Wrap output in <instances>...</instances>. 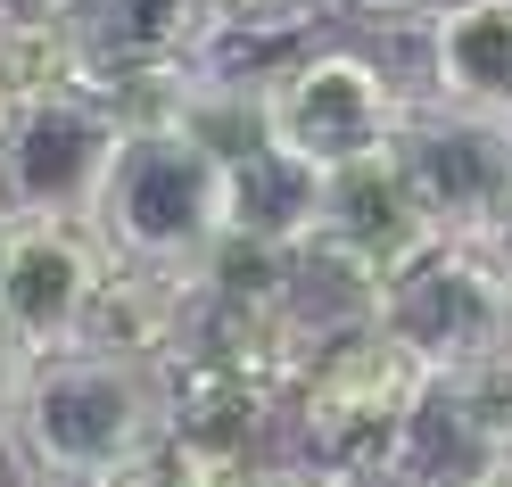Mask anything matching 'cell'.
Here are the masks:
<instances>
[{
	"mask_svg": "<svg viewBox=\"0 0 512 487\" xmlns=\"http://www.w3.org/2000/svg\"><path fill=\"white\" fill-rule=\"evenodd\" d=\"M166 430H174L166 364L75 339L58 355H34L0 446L25 487H124L166 454Z\"/></svg>",
	"mask_w": 512,
	"mask_h": 487,
	"instance_id": "cell-1",
	"label": "cell"
},
{
	"mask_svg": "<svg viewBox=\"0 0 512 487\" xmlns=\"http://www.w3.org/2000/svg\"><path fill=\"white\" fill-rule=\"evenodd\" d=\"M91 240L124 265H174L199 273L232 240V149L199 124H157L133 133L116 174L91 207Z\"/></svg>",
	"mask_w": 512,
	"mask_h": 487,
	"instance_id": "cell-2",
	"label": "cell"
},
{
	"mask_svg": "<svg viewBox=\"0 0 512 487\" xmlns=\"http://www.w3.org/2000/svg\"><path fill=\"white\" fill-rule=\"evenodd\" d=\"M413 108H422V91H413L405 75H389L372 50L314 42L306 67L265 100V141L290 149L298 166H314V174H347V166L389 157L405 141Z\"/></svg>",
	"mask_w": 512,
	"mask_h": 487,
	"instance_id": "cell-3",
	"label": "cell"
},
{
	"mask_svg": "<svg viewBox=\"0 0 512 487\" xmlns=\"http://www.w3.org/2000/svg\"><path fill=\"white\" fill-rule=\"evenodd\" d=\"M124 141H133V124L116 116V100L100 83L50 91V100L0 116V215L91 223Z\"/></svg>",
	"mask_w": 512,
	"mask_h": 487,
	"instance_id": "cell-4",
	"label": "cell"
},
{
	"mask_svg": "<svg viewBox=\"0 0 512 487\" xmlns=\"http://www.w3.org/2000/svg\"><path fill=\"white\" fill-rule=\"evenodd\" d=\"M380 331L422 372H463L479 355L512 347V265L488 240H438L405 273L380 281Z\"/></svg>",
	"mask_w": 512,
	"mask_h": 487,
	"instance_id": "cell-5",
	"label": "cell"
},
{
	"mask_svg": "<svg viewBox=\"0 0 512 487\" xmlns=\"http://www.w3.org/2000/svg\"><path fill=\"white\" fill-rule=\"evenodd\" d=\"M422 364L380 331H356V339H339L323 347V364H314L298 380V397H290V454L306 471H356V463H380V454L397 446L405 430V413L413 397H422Z\"/></svg>",
	"mask_w": 512,
	"mask_h": 487,
	"instance_id": "cell-6",
	"label": "cell"
},
{
	"mask_svg": "<svg viewBox=\"0 0 512 487\" xmlns=\"http://www.w3.org/2000/svg\"><path fill=\"white\" fill-rule=\"evenodd\" d=\"M397 157H405V174H413V190H422V207L446 240H488L496 232V215L512 199V116L422 100Z\"/></svg>",
	"mask_w": 512,
	"mask_h": 487,
	"instance_id": "cell-7",
	"label": "cell"
},
{
	"mask_svg": "<svg viewBox=\"0 0 512 487\" xmlns=\"http://www.w3.org/2000/svg\"><path fill=\"white\" fill-rule=\"evenodd\" d=\"M108 281V248L91 240V223H42L9 215V265H0V322L17 331L25 355H58L91 331Z\"/></svg>",
	"mask_w": 512,
	"mask_h": 487,
	"instance_id": "cell-8",
	"label": "cell"
},
{
	"mask_svg": "<svg viewBox=\"0 0 512 487\" xmlns=\"http://www.w3.org/2000/svg\"><path fill=\"white\" fill-rule=\"evenodd\" d=\"M314 240H331L347 248L364 273H405L422 248H438L446 232L430 223L422 207V190H413L405 174V157H372V166H347V174H323V223H314Z\"/></svg>",
	"mask_w": 512,
	"mask_h": 487,
	"instance_id": "cell-9",
	"label": "cell"
},
{
	"mask_svg": "<svg viewBox=\"0 0 512 487\" xmlns=\"http://www.w3.org/2000/svg\"><path fill=\"white\" fill-rule=\"evenodd\" d=\"M75 34L100 91L141 75H190L215 34V0H83Z\"/></svg>",
	"mask_w": 512,
	"mask_h": 487,
	"instance_id": "cell-10",
	"label": "cell"
},
{
	"mask_svg": "<svg viewBox=\"0 0 512 487\" xmlns=\"http://www.w3.org/2000/svg\"><path fill=\"white\" fill-rule=\"evenodd\" d=\"M422 100L512 116V0H438L422 25Z\"/></svg>",
	"mask_w": 512,
	"mask_h": 487,
	"instance_id": "cell-11",
	"label": "cell"
},
{
	"mask_svg": "<svg viewBox=\"0 0 512 487\" xmlns=\"http://www.w3.org/2000/svg\"><path fill=\"white\" fill-rule=\"evenodd\" d=\"M389 463L413 487H488L512 463V446L471 413V397L455 380L430 372L422 397H413V413H405V430H397V446H389Z\"/></svg>",
	"mask_w": 512,
	"mask_h": 487,
	"instance_id": "cell-12",
	"label": "cell"
},
{
	"mask_svg": "<svg viewBox=\"0 0 512 487\" xmlns=\"http://www.w3.org/2000/svg\"><path fill=\"white\" fill-rule=\"evenodd\" d=\"M190 322H199V273H174V265H124L108 256V281H100V306H91V347H116V355H141V364H174Z\"/></svg>",
	"mask_w": 512,
	"mask_h": 487,
	"instance_id": "cell-13",
	"label": "cell"
},
{
	"mask_svg": "<svg viewBox=\"0 0 512 487\" xmlns=\"http://www.w3.org/2000/svg\"><path fill=\"white\" fill-rule=\"evenodd\" d=\"M314 42H323V17H215V34H207L190 75H199L207 100H232V108L265 116V100L306 67Z\"/></svg>",
	"mask_w": 512,
	"mask_h": 487,
	"instance_id": "cell-14",
	"label": "cell"
},
{
	"mask_svg": "<svg viewBox=\"0 0 512 487\" xmlns=\"http://www.w3.org/2000/svg\"><path fill=\"white\" fill-rule=\"evenodd\" d=\"M91 83V58L67 9H42V0H0V116L50 100V91Z\"/></svg>",
	"mask_w": 512,
	"mask_h": 487,
	"instance_id": "cell-15",
	"label": "cell"
},
{
	"mask_svg": "<svg viewBox=\"0 0 512 487\" xmlns=\"http://www.w3.org/2000/svg\"><path fill=\"white\" fill-rule=\"evenodd\" d=\"M314 223H323V174L273 141H248L232 157V232L298 248V240H314Z\"/></svg>",
	"mask_w": 512,
	"mask_h": 487,
	"instance_id": "cell-16",
	"label": "cell"
},
{
	"mask_svg": "<svg viewBox=\"0 0 512 487\" xmlns=\"http://www.w3.org/2000/svg\"><path fill=\"white\" fill-rule=\"evenodd\" d=\"M314 471L290 446H199V438H166L149 487H306Z\"/></svg>",
	"mask_w": 512,
	"mask_h": 487,
	"instance_id": "cell-17",
	"label": "cell"
},
{
	"mask_svg": "<svg viewBox=\"0 0 512 487\" xmlns=\"http://www.w3.org/2000/svg\"><path fill=\"white\" fill-rule=\"evenodd\" d=\"M331 17H364V25H397V34H422L438 17V0H331Z\"/></svg>",
	"mask_w": 512,
	"mask_h": 487,
	"instance_id": "cell-18",
	"label": "cell"
},
{
	"mask_svg": "<svg viewBox=\"0 0 512 487\" xmlns=\"http://www.w3.org/2000/svg\"><path fill=\"white\" fill-rule=\"evenodd\" d=\"M25 372H34V355H25V347H17V331H9V322H0V430H9V405H17Z\"/></svg>",
	"mask_w": 512,
	"mask_h": 487,
	"instance_id": "cell-19",
	"label": "cell"
},
{
	"mask_svg": "<svg viewBox=\"0 0 512 487\" xmlns=\"http://www.w3.org/2000/svg\"><path fill=\"white\" fill-rule=\"evenodd\" d=\"M215 17H331V0H215Z\"/></svg>",
	"mask_w": 512,
	"mask_h": 487,
	"instance_id": "cell-20",
	"label": "cell"
},
{
	"mask_svg": "<svg viewBox=\"0 0 512 487\" xmlns=\"http://www.w3.org/2000/svg\"><path fill=\"white\" fill-rule=\"evenodd\" d=\"M488 248H496L504 265H512V199H504V215H496V232H488Z\"/></svg>",
	"mask_w": 512,
	"mask_h": 487,
	"instance_id": "cell-21",
	"label": "cell"
},
{
	"mask_svg": "<svg viewBox=\"0 0 512 487\" xmlns=\"http://www.w3.org/2000/svg\"><path fill=\"white\" fill-rule=\"evenodd\" d=\"M0 265H9V215H0Z\"/></svg>",
	"mask_w": 512,
	"mask_h": 487,
	"instance_id": "cell-22",
	"label": "cell"
},
{
	"mask_svg": "<svg viewBox=\"0 0 512 487\" xmlns=\"http://www.w3.org/2000/svg\"><path fill=\"white\" fill-rule=\"evenodd\" d=\"M42 9H67V17H75V9H83V0H42Z\"/></svg>",
	"mask_w": 512,
	"mask_h": 487,
	"instance_id": "cell-23",
	"label": "cell"
},
{
	"mask_svg": "<svg viewBox=\"0 0 512 487\" xmlns=\"http://www.w3.org/2000/svg\"><path fill=\"white\" fill-rule=\"evenodd\" d=\"M488 487H512V463H504V471H496V479H488Z\"/></svg>",
	"mask_w": 512,
	"mask_h": 487,
	"instance_id": "cell-24",
	"label": "cell"
},
{
	"mask_svg": "<svg viewBox=\"0 0 512 487\" xmlns=\"http://www.w3.org/2000/svg\"><path fill=\"white\" fill-rule=\"evenodd\" d=\"M306 487H314V479H306Z\"/></svg>",
	"mask_w": 512,
	"mask_h": 487,
	"instance_id": "cell-25",
	"label": "cell"
}]
</instances>
